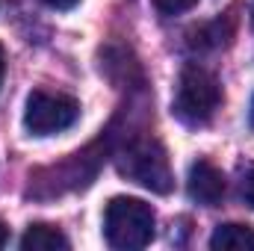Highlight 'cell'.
<instances>
[{
	"label": "cell",
	"instance_id": "7",
	"mask_svg": "<svg viewBox=\"0 0 254 251\" xmlns=\"http://www.w3.org/2000/svg\"><path fill=\"white\" fill-rule=\"evenodd\" d=\"M213 251H254V231L249 225H219L210 237Z\"/></svg>",
	"mask_w": 254,
	"mask_h": 251
},
{
	"label": "cell",
	"instance_id": "12",
	"mask_svg": "<svg viewBox=\"0 0 254 251\" xmlns=\"http://www.w3.org/2000/svg\"><path fill=\"white\" fill-rule=\"evenodd\" d=\"M6 243H9V228H6V225L0 222V249H3Z\"/></svg>",
	"mask_w": 254,
	"mask_h": 251
},
{
	"label": "cell",
	"instance_id": "3",
	"mask_svg": "<svg viewBox=\"0 0 254 251\" xmlns=\"http://www.w3.org/2000/svg\"><path fill=\"white\" fill-rule=\"evenodd\" d=\"M157 231V216L142 198L116 195L104 210V237L119 251H139L151 246Z\"/></svg>",
	"mask_w": 254,
	"mask_h": 251
},
{
	"label": "cell",
	"instance_id": "9",
	"mask_svg": "<svg viewBox=\"0 0 254 251\" xmlns=\"http://www.w3.org/2000/svg\"><path fill=\"white\" fill-rule=\"evenodd\" d=\"M240 195L249 207H254V163H249L240 175Z\"/></svg>",
	"mask_w": 254,
	"mask_h": 251
},
{
	"label": "cell",
	"instance_id": "11",
	"mask_svg": "<svg viewBox=\"0 0 254 251\" xmlns=\"http://www.w3.org/2000/svg\"><path fill=\"white\" fill-rule=\"evenodd\" d=\"M3 77H6V51L0 45V86H3Z\"/></svg>",
	"mask_w": 254,
	"mask_h": 251
},
{
	"label": "cell",
	"instance_id": "13",
	"mask_svg": "<svg viewBox=\"0 0 254 251\" xmlns=\"http://www.w3.org/2000/svg\"><path fill=\"white\" fill-rule=\"evenodd\" d=\"M249 125H252V130H254V98H252V110H249Z\"/></svg>",
	"mask_w": 254,
	"mask_h": 251
},
{
	"label": "cell",
	"instance_id": "1",
	"mask_svg": "<svg viewBox=\"0 0 254 251\" xmlns=\"http://www.w3.org/2000/svg\"><path fill=\"white\" fill-rule=\"evenodd\" d=\"M116 169L127 181L151 189L157 195H169L175 187V175L169 166V154L154 136H133L116 154Z\"/></svg>",
	"mask_w": 254,
	"mask_h": 251
},
{
	"label": "cell",
	"instance_id": "5",
	"mask_svg": "<svg viewBox=\"0 0 254 251\" xmlns=\"http://www.w3.org/2000/svg\"><path fill=\"white\" fill-rule=\"evenodd\" d=\"M187 192L195 204L201 207H216L225 195V175L222 169H216L210 160H195L190 166V178H187Z\"/></svg>",
	"mask_w": 254,
	"mask_h": 251
},
{
	"label": "cell",
	"instance_id": "10",
	"mask_svg": "<svg viewBox=\"0 0 254 251\" xmlns=\"http://www.w3.org/2000/svg\"><path fill=\"white\" fill-rule=\"evenodd\" d=\"M45 6H51V9H60V12H68V9H74L80 0H42Z\"/></svg>",
	"mask_w": 254,
	"mask_h": 251
},
{
	"label": "cell",
	"instance_id": "14",
	"mask_svg": "<svg viewBox=\"0 0 254 251\" xmlns=\"http://www.w3.org/2000/svg\"><path fill=\"white\" fill-rule=\"evenodd\" d=\"M252 27H254V6H252Z\"/></svg>",
	"mask_w": 254,
	"mask_h": 251
},
{
	"label": "cell",
	"instance_id": "8",
	"mask_svg": "<svg viewBox=\"0 0 254 251\" xmlns=\"http://www.w3.org/2000/svg\"><path fill=\"white\" fill-rule=\"evenodd\" d=\"M195 3L198 0H154L160 15H184V12H190Z\"/></svg>",
	"mask_w": 254,
	"mask_h": 251
},
{
	"label": "cell",
	"instance_id": "6",
	"mask_svg": "<svg viewBox=\"0 0 254 251\" xmlns=\"http://www.w3.org/2000/svg\"><path fill=\"white\" fill-rule=\"evenodd\" d=\"M21 249L24 251H68L71 243L54 225H30L24 231V237H21Z\"/></svg>",
	"mask_w": 254,
	"mask_h": 251
},
{
	"label": "cell",
	"instance_id": "2",
	"mask_svg": "<svg viewBox=\"0 0 254 251\" xmlns=\"http://www.w3.org/2000/svg\"><path fill=\"white\" fill-rule=\"evenodd\" d=\"M219 104H222V86L216 74L198 63L184 65L172 98V116L187 127H201L216 116Z\"/></svg>",
	"mask_w": 254,
	"mask_h": 251
},
{
	"label": "cell",
	"instance_id": "4",
	"mask_svg": "<svg viewBox=\"0 0 254 251\" xmlns=\"http://www.w3.org/2000/svg\"><path fill=\"white\" fill-rule=\"evenodd\" d=\"M80 119V104L71 95L60 92H30L24 107V127L30 136H54L63 133Z\"/></svg>",
	"mask_w": 254,
	"mask_h": 251
}]
</instances>
